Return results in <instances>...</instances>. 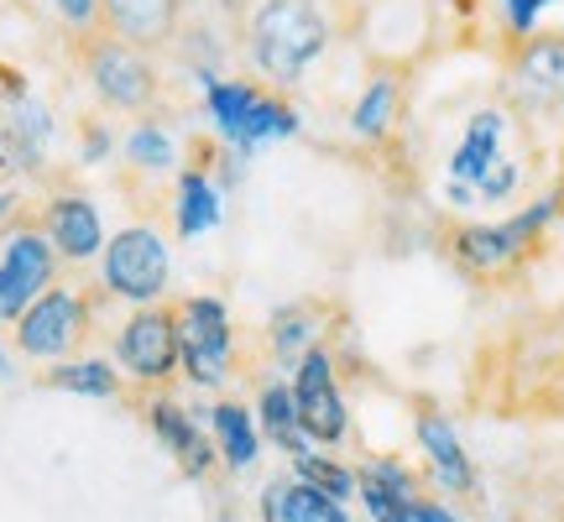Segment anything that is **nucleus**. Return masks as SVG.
<instances>
[{
	"label": "nucleus",
	"instance_id": "obj_22",
	"mask_svg": "<svg viewBox=\"0 0 564 522\" xmlns=\"http://www.w3.org/2000/svg\"><path fill=\"white\" fill-rule=\"evenodd\" d=\"M53 392H74V398H100V402H121L126 398V377L116 371V361L105 356H74V361L47 366L37 377Z\"/></svg>",
	"mask_w": 564,
	"mask_h": 522
},
{
	"label": "nucleus",
	"instance_id": "obj_9",
	"mask_svg": "<svg viewBox=\"0 0 564 522\" xmlns=\"http://www.w3.org/2000/svg\"><path fill=\"white\" fill-rule=\"evenodd\" d=\"M293 398H299L303 434L314 439V449H340L350 439V402H345L340 371H335V350L314 345L299 366H293Z\"/></svg>",
	"mask_w": 564,
	"mask_h": 522
},
{
	"label": "nucleus",
	"instance_id": "obj_32",
	"mask_svg": "<svg viewBox=\"0 0 564 522\" xmlns=\"http://www.w3.org/2000/svg\"><path fill=\"white\" fill-rule=\"evenodd\" d=\"M17 215H21V199H17V194H0V230L17 220Z\"/></svg>",
	"mask_w": 564,
	"mask_h": 522
},
{
	"label": "nucleus",
	"instance_id": "obj_2",
	"mask_svg": "<svg viewBox=\"0 0 564 522\" xmlns=\"http://www.w3.org/2000/svg\"><path fill=\"white\" fill-rule=\"evenodd\" d=\"M560 204H564L560 194H549V199L518 209L512 220L455 225V230L444 236V251H449V261H455L470 282H491V287H497V282H512L528 261L539 257L544 230L560 220Z\"/></svg>",
	"mask_w": 564,
	"mask_h": 522
},
{
	"label": "nucleus",
	"instance_id": "obj_11",
	"mask_svg": "<svg viewBox=\"0 0 564 522\" xmlns=\"http://www.w3.org/2000/svg\"><path fill=\"white\" fill-rule=\"evenodd\" d=\"M37 225H42V236L53 241L63 267H89V261H100L105 241H110L95 199H89V194H74V188L47 194V199L37 204Z\"/></svg>",
	"mask_w": 564,
	"mask_h": 522
},
{
	"label": "nucleus",
	"instance_id": "obj_13",
	"mask_svg": "<svg viewBox=\"0 0 564 522\" xmlns=\"http://www.w3.org/2000/svg\"><path fill=\"white\" fill-rule=\"evenodd\" d=\"M183 11L188 0H100V26L141 53H158L178 37Z\"/></svg>",
	"mask_w": 564,
	"mask_h": 522
},
{
	"label": "nucleus",
	"instance_id": "obj_4",
	"mask_svg": "<svg viewBox=\"0 0 564 522\" xmlns=\"http://www.w3.org/2000/svg\"><path fill=\"white\" fill-rule=\"evenodd\" d=\"M178 303V377L199 392H220L241 361V329L220 293H188Z\"/></svg>",
	"mask_w": 564,
	"mask_h": 522
},
{
	"label": "nucleus",
	"instance_id": "obj_17",
	"mask_svg": "<svg viewBox=\"0 0 564 522\" xmlns=\"http://www.w3.org/2000/svg\"><path fill=\"white\" fill-rule=\"evenodd\" d=\"M257 518L262 522H350V507L314 491L299 476H278V481H267L262 502H257Z\"/></svg>",
	"mask_w": 564,
	"mask_h": 522
},
{
	"label": "nucleus",
	"instance_id": "obj_10",
	"mask_svg": "<svg viewBox=\"0 0 564 522\" xmlns=\"http://www.w3.org/2000/svg\"><path fill=\"white\" fill-rule=\"evenodd\" d=\"M141 423L173 455V465H178L188 481H209L220 470L209 428H204V418L183 398H173V392H141Z\"/></svg>",
	"mask_w": 564,
	"mask_h": 522
},
{
	"label": "nucleus",
	"instance_id": "obj_18",
	"mask_svg": "<svg viewBox=\"0 0 564 522\" xmlns=\"http://www.w3.org/2000/svg\"><path fill=\"white\" fill-rule=\"evenodd\" d=\"M220 220H225L220 183L209 178V167H204V162L183 167L178 194H173V230H178V241H199V236H209Z\"/></svg>",
	"mask_w": 564,
	"mask_h": 522
},
{
	"label": "nucleus",
	"instance_id": "obj_1",
	"mask_svg": "<svg viewBox=\"0 0 564 522\" xmlns=\"http://www.w3.org/2000/svg\"><path fill=\"white\" fill-rule=\"evenodd\" d=\"M241 37L251 68L267 84L293 89L335 42V21L324 11V0H251Z\"/></svg>",
	"mask_w": 564,
	"mask_h": 522
},
{
	"label": "nucleus",
	"instance_id": "obj_23",
	"mask_svg": "<svg viewBox=\"0 0 564 522\" xmlns=\"http://www.w3.org/2000/svg\"><path fill=\"white\" fill-rule=\"evenodd\" d=\"M262 100V84L251 79H204V110L225 141L241 137V121L251 116V105Z\"/></svg>",
	"mask_w": 564,
	"mask_h": 522
},
{
	"label": "nucleus",
	"instance_id": "obj_12",
	"mask_svg": "<svg viewBox=\"0 0 564 522\" xmlns=\"http://www.w3.org/2000/svg\"><path fill=\"white\" fill-rule=\"evenodd\" d=\"M413 439H419V449H423L429 476H434L449 497H476V491H481L476 460L465 455V439H460V428L449 423V413H440V407H423L419 418H413Z\"/></svg>",
	"mask_w": 564,
	"mask_h": 522
},
{
	"label": "nucleus",
	"instance_id": "obj_19",
	"mask_svg": "<svg viewBox=\"0 0 564 522\" xmlns=\"http://www.w3.org/2000/svg\"><path fill=\"white\" fill-rule=\"evenodd\" d=\"M257 423H262V439L278 444L282 455H288V465L303 460L308 449H314V439L303 434V418H299V398H293V382H282V377H267L262 392H257Z\"/></svg>",
	"mask_w": 564,
	"mask_h": 522
},
{
	"label": "nucleus",
	"instance_id": "obj_30",
	"mask_svg": "<svg viewBox=\"0 0 564 522\" xmlns=\"http://www.w3.org/2000/svg\"><path fill=\"white\" fill-rule=\"evenodd\" d=\"M502 6H507V26H512L518 37H528V32H533V17L544 11L549 0H502Z\"/></svg>",
	"mask_w": 564,
	"mask_h": 522
},
{
	"label": "nucleus",
	"instance_id": "obj_28",
	"mask_svg": "<svg viewBox=\"0 0 564 522\" xmlns=\"http://www.w3.org/2000/svg\"><path fill=\"white\" fill-rule=\"evenodd\" d=\"M518 183H523V167H518L512 157H497V162H491V173L476 183V199L502 204V199H512V194H518Z\"/></svg>",
	"mask_w": 564,
	"mask_h": 522
},
{
	"label": "nucleus",
	"instance_id": "obj_7",
	"mask_svg": "<svg viewBox=\"0 0 564 522\" xmlns=\"http://www.w3.org/2000/svg\"><path fill=\"white\" fill-rule=\"evenodd\" d=\"M110 361L141 392H167L178 382V303H147L116 324Z\"/></svg>",
	"mask_w": 564,
	"mask_h": 522
},
{
	"label": "nucleus",
	"instance_id": "obj_20",
	"mask_svg": "<svg viewBox=\"0 0 564 522\" xmlns=\"http://www.w3.org/2000/svg\"><path fill=\"white\" fill-rule=\"evenodd\" d=\"M403 68H377L371 79H366L361 100H356V110H350V131L361 141H387L392 131H398V121H403Z\"/></svg>",
	"mask_w": 564,
	"mask_h": 522
},
{
	"label": "nucleus",
	"instance_id": "obj_29",
	"mask_svg": "<svg viewBox=\"0 0 564 522\" xmlns=\"http://www.w3.org/2000/svg\"><path fill=\"white\" fill-rule=\"evenodd\" d=\"M53 11H58L74 32H95V26H100V0H53Z\"/></svg>",
	"mask_w": 564,
	"mask_h": 522
},
{
	"label": "nucleus",
	"instance_id": "obj_25",
	"mask_svg": "<svg viewBox=\"0 0 564 522\" xmlns=\"http://www.w3.org/2000/svg\"><path fill=\"white\" fill-rule=\"evenodd\" d=\"M356 502L366 507V518L371 522H413V491H403V486H392V481H382L371 465H356Z\"/></svg>",
	"mask_w": 564,
	"mask_h": 522
},
{
	"label": "nucleus",
	"instance_id": "obj_5",
	"mask_svg": "<svg viewBox=\"0 0 564 522\" xmlns=\"http://www.w3.org/2000/svg\"><path fill=\"white\" fill-rule=\"evenodd\" d=\"M89 340H95V293L79 287V282L47 287V293L11 324V350H17L21 361H37V366L74 361Z\"/></svg>",
	"mask_w": 564,
	"mask_h": 522
},
{
	"label": "nucleus",
	"instance_id": "obj_26",
	"mask_svg": "<svg viewBox=\"0 0 564 522\" xmlns=\"http://www.w3.org/2000/svg\"><path fill=\"white\" fill-rule=\"evenodd\" d=\"M293 476L299 481H308L314 491H324V497H335V502H356V465H345L340 455H329V449H308L303 460H293Z\"/></svg>",
	"mask_w": 564,
	"mask_h": 522
},
{
	"label": "nucleus",
	"instance_id": "obj_6",
	"mask_svg": "<svg viewBox=\"0 0 564 522\" xmlns=\"http://www.w3.org/2000/svg\"><path fill=\"white\" fill-rule=\"evenodd\" d=\"M173 287V246L158 225H121L100 251V293L126 303V308H147V303H167Z\"/></svg>",
	"mask_w": 564,
	"mask_h": 522
},
{
	"label": "nucleus",
	"instance_id": "obj_27",
	"mask_svg": "<svg viewBox=\"0 0 564 522\" xmlns=\"http://www.w3.org/2000/svg\"><path fill=\"white\" fill-rule=\"evenodd\" d=\"M126 162L147 167V173H167L173 167V141L158 121H137V131L126 137Z\"/></svg>",
	"mask_w": 564,
	"mask_h": 522
},
{
	"label": "nucleus",
	"instance_id": "obj_3",
	"mask_svg": "<svg viewBox=\"0 0 564 522\" xmlns=\"http://www.w3.org/2000/svg\"><path fill=\"white\" fill-rule=\"evenodd\" d=\"M74 63H79L84 84L95 89V100H100L105 110H116V116L147 121L152 105L162 100V74H158V63H152V53L110 37L105 26L74 32Z\"/></svg>",
	"mask_w": 564,
	"mask_h": 522
},
{
	"label": "nucleus",
	"instance_id": "obj_24",
	"mask_svg": "<svg viewBox=\"0 0 564 522\" xmlns=\"http://www.w3.org/2000/svg\"><path fill=\"white\" fill-rule=\"evenodd\" d=\"M282 137H299V110L282 100V95H267L251 105V116L241 121V137L230 141L236 152H257L262 141H282Z\"/></svg>",
	"mask_w": 564,
	"mask_h": 522
},
{
	"label": "nucleus",
	"instance_id": "obj_31",
	"mask_svg": "<svg viewBox=\"0 0 564 522\" xmlns=\"http://www.w3.org/2000/svg\"><path fill=\"white\" fill-rule=\"evenodd\" d=\"M413 522H465V518L449 512L440 497H419V502H413Z\"/></svg>",
	"mask_w": 564,
	"mask_h": 522
},
{
	"label": "nucleus",
	"instance_id": "obj_15",
	"mask_svg": "<svg viewBox=\"0 0 564 522\" xmlns=\"http://www.w3.org/2000/svg\"><path fill=\"white\" fill-rule=\"evenodd\" d=\"M204 428H209V439H215V455H220V470L230 476H241L251 465L262 460V423H257V407L241 398H215L204 407Z\"/></svg>",
	"mask_w": 564,
	"mask_h": 522
},
{
	"label": "nucleus",
	"instance_id": "obj_33",
	"mask_svg": "<svg viewBox=\"0 0 564 522\" xmlns=\"http://www.w3.org/2000/svg\"><path fill=\"white\" fill-rule=\"evenodd\" d=\"M560 502H564V497H560Z\"/></svg>",
	"mask_w": 564,
	"mask_h": 522
},
{
	"label": "nucleus",
	"instance_id": "obj_8",
	"mask_svg": "<svg viewBox=\"0 0 564 522\" xmlns=\"http://www.w3.org/2000/svg\"><path fill=\"white\" fill-rule=\"evenodd\" d=\"M58 272L63 261L42 236L37 215H17L0 230V324L11 329L47 287H58Z\"/></svg>",
	"mask_w": 564,
	"mask_h": 522
},
{
	"label": "nucleus",
	"instance_id": "obj_16",
	"mask_svg": "<svg viewBox=\"0 0 564 522\" xmlns=\"http://www.w3.org/2000/svg\"><path fill=\"white\" fill-rule=\"evenodd\" d=\"M512 84L539 110H564V32H528L512 53Z\"/></svg>",
	"mask_w": 564,
	"mask_h": 522
},
{
	"label": "nucleus",
	"instance_id": "obj_14",
	"mask_svg": "<svg viewBox=\"0 0 564 522\" xmlns=\"http://www.w3.org/2000/svg\"><path fill=\"white\" fill-rule=\"evenodd\" d=\"M324 324H329V303L324 298H293V303H282V308H272L262 324L267 361L278 366V371H293L314 345H324Z\"/></svg>",
	"mask_w": 564,
	"mask_h": 522
},
{
	"label": "nucleus",
	"instance_id": "obj_21",
	"mask_svg": "<svg viewBox=\"0 0 564 522\" xmlns=\"http://www.w3.org/2000/svg\"><path fill=\"white\" fill-rule=\"evenodd\" d=\"M502 131H507V116H502V110H476V116L465 121L460 146L449 152V183L476 188V183L491 173V162L502 157Z\"/></svg>",
	"mask_w": 564,
	"mask_h": 522
}]
</instances>
